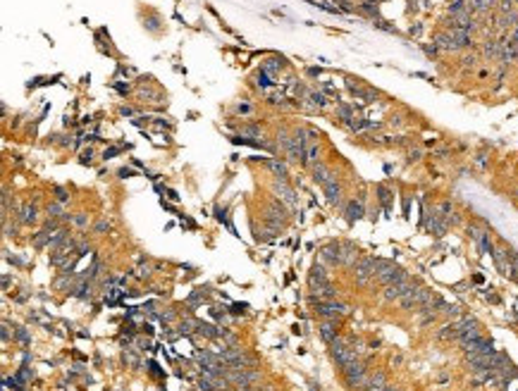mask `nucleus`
<instances>
[{
  "label": "nucleus",
  "mask_w": 518,
  "mask_h": 391,
  "mask_svg": "<svg viewBox=\"0 0 518 391\" xmlns=\"http://www.w3.org/2000/svg\"><path fill=\"white\" fill-rule=\"evenodd\" d=\"M342 375H344L346 384H349L351 389H361L363 382L368 379V370H365V363L358 358V360H353V363H349L346 368H342Z\"/></svg>",
  "instance_id": "obj_1"
},
{
  "label": "nucleus",
  "mask_w": 518,
  "mask_h": 391,
  "mask_svg": "<svg viewBox=\"0 0 518 391\" xmlns=\"http://www.w3.org/2000/svg\"><path fill=\"white\" fill-rule=\"evenodd\" d=\"M330 353H332V358H334V363H337L339 368H346L349 363L358 360L356 351L349 346V339H342V337H339L337 341H332V344H330Z\"/></svg>",
  "instance_id": "obj_2"
},
{
  "label": "nucleus",
  "mask_w": 518,
  "mask_h": 391,
  "mask_svg": "<svg viewBox=\"0 0 518 391\" xmlns=\"http://www.w3.org/2000/svg\"><path fill=\"white\" fill-rule=\"evenodd\" d=\"M375 263H377V258H361V260H358V263L351 267L356 282H358V284H368L370 279H375Z\"/></svg>",
  "instance_id": "obj_3"
},
{
  "label": "nucleus",
  "mask_w": 518,
  "mask_h": 391,
  "mask_svg": "<svg viewBox=\"0 0 518 391\" xmlns=\"http://www.w3.org/2000/svg\"><path fill=\"white\" fill-rule=\"evenodd\" d=\"M375 279H377L380 284H385V286H387V284H401V282H406L408 274L404 272L401 267H397V265H392V263H389V265L382 267V270L375 274Z\"/></svg>",
  "instance_id": "obj_4"
},
{
  "label": "nucleus",
  "mask_w": 518,
  "mask_h": 391,
  "mask_svg": "<svg viewBox=\"0 0 518 391\" xmlns=\"http://www.w3.org/2000/svg\"><path fill=\"white\" fill-rule=\"evenodd\" d=\"M425 227H428V232H430V234L444 236V234H447V229H449V222H447V217H444L440 210H432L430 215H428Z\"/></svg>",
  "instance_id": "obj_5"
},
{
  "label": "nucleus",
  "mask_w": 518,
  "mask_h": 391,
  "mask_svg": "<svg viewBox=\"0 0 518 391\" xmlns=\"http://www.w3.org/2000/svg\"><path fill=\"white\" fill-rule=\"evenodd\" d=\"M318 332H320V339L325 341V344L330 346L332 341H337L339 339V329H337V322H330V320H325L318 327Z\"/></svg>",
  "instance_id": "obj_6"
},
{
  "label": "nucleus",
  "mask_w": 518,
  "mask_h": 391,
  "mask_svg": "<svg viewBox=\"0 0 518 391\" xmlns=\"http://www.w3.org/2000/svg\"><path fill=\"white\" fill-rule=\"evenodd\" d=\"M322 260L327 265H342V246L339 243H330L322 248Z\"/></svg>",
  "instance_id": "obj_7"
},
{
  "label": "nucleus",
  "mask_w": 518,
  "mask_h": 391,
  "mask_svg": "<svg viewBox=\"0 0 518 391\" xmlns=\"http://www.w3.org/2000/svg\"><path fill=\"white\" fill-rule=\"evenodd\" d=\"M272 186H275V191L280 193V198H282L284 203H289L291 208H296V196H294V188L287 186V181H284V179H277Z\"/></svg>",
  "instance_id": "obj_8"
},
{
  "label": "nucleus",
  "mask_w": 518,
  "mask_h": 391,
  "mask_svg": "<svg viewBox=\"0 0 518 391\" xmlns=\"http://www.w3.org/2000/svg\"><path fill=\"white\" fill-rule=\"evenodd\" d=\"M344 215L349 222H358V219L365 215V205H363V201H349L344 208Z\"/></svg>",
  "instance_id": "obj_9"
},
{
  "label": "nucleus",
  "mask_w": 518,
  "mask_h": 391,
  "mask_svg": "<svg viewBox=\"0 0 518 391\" xmlns=\"http://www.w3.org/2000/svg\"><path fill=\"white\" fill-rule=\"evenodd\" d=\"M327 282H330V279H327L325 265L315 263V265L311 267V274H308V284H311V289H313V286H320V284H327Z\"/></svg>",
  "instance_id": "obj_10"
},
{
  "label": "nucleus",
  "mask_w": 518,
  "mask_h": 391,
  "mask_svg": "<svg viewBox=\"0 0 518 391\" xmlns=\"http://www.w3.org/2000/svg\"><path fill=\"white\" fill-rule=\"evenodd\" d=\"M322 191H325V196H327V201H330V203H334V205L339 203V196H342V184L337 181V177H332V179L322 186Z\"/></svg>",
  "instance_id": "obj_11"
},
{
  "label": "nucleus",
  "mask_w": 518,
  "mask_h": 391,
  "mask_svg": "<svg viewBox=\"0 0 518 391\" xmlns=\"http://www.w3.org/2000/svg\"><path fill=\"white\" fill-rule=\"evenodd\" d=\"M36 219H39L36 203H26L24 208H19V222L22 224H36Z\"/></svg>",
  "instance_id": "obj_12"
},
{
  "label": "nucleus",
  "mask_w": 518,
  "mask_h": 391,
  "mask_svg": "<svg viewBox=\"0 0 518 391\" xmlns=\"http://www.w3.org/2000/svg\"><path fill=\"white\" fill-rule=\"evenodd\" d=\"M311 167H313V179L318 181L320 186H325V184H327V181H330L332 177H334V174H332L330 170H327V165L315 162V165H311Z\"/></svg>",
  "instance_id": "obj_13"
},
{
  "label": "nucleus",
  "mask_w": 518,
  "mask_h": 391,
  "mask_svg": "<svg viewBox=\"0 0 518 391\" xmlns=\"http://www.w3.org/2000/svg\"><path fill=\"white\" fill-rule=\"evenodd\" d=\"M459 334H461V327H459V320H456V322H449V324H444V327L437 332V339H442V341H449V339H459Z\"/></svg>",
  "instance_id": "obj_14"
},
{
  "label": "nucleus",
  "mask_w": 518,
  "mask_h": 391,
  "mask_svg": "<svg viewBox=\"0 0 518 391\" xmlns=\"http://www.w3.org/2000/svg\"><path fill=\"white\" fill-rule=\"evenodd\" d=\"M196 332L201 334V337H205V339H210V341H218V339L222 337V329H218V327H212V324H208V322H198V327H196Z\"/></svg>",
  "instance_id": "obj_15"
},
{
  "label": "nucleus",
  "mask_w": 518,
  "mask_h": 391,
  "mask_svg": "<svg viewBox=\"0 0 518 391\" xmlns=\"http://www.w3.org/2000/svg\"><path fill=\"white\" fill-rule=\"evenodd\" d=\"M356 263H358V250L353 248L351 243H344V246H342V265L353 267Z\"/></svg>",
  "instance_id": "obj_16"
},
{
  "label": "nucleus",
  "mask_w": 518,
  "mask_h": 391,
  "mask_svg": "<svg viewBox=\"0 0 518 391\" xmlns=\"http://www.w3.org/2000/svg\"><path fill=\"white\" fill-rule=\"evenodd\" d=\"M282 67H284L282 57H270V60H265V62L260 64V72H265V74H270V77H275V74H280Z\"/></svg>",
  "instance_id": "obj_17"
},
{
  "label": "nucleus",
  "mask_w": 518,
  "mask_h": 391,
  "mask_svg": "<svg viewBox=\"0 0 518 391\" xmlns=\"http://www.w3.org/2000/svg\"><path fill=\"white\" fill-rule=\"evenodd\" d=\"M435 46L440 48V50H456V43H454V39H451V34L449 31L437 34V36H435Z\"/></svg>",
  "instance_id": "obj_18"
},
{
  "label": "nucleus",
  "mask_w": 518,
  "mask_h": 391,
  "mask_svg": "<svg viewBox=\"0 0 518 391\" xmlns=\"http://www.w3.org/2000/svg\"><path fill=\"white\" fill-rule=\"evenodd\" d=\"M377 198H380V203H382L385 212H389V203H392V191L380 184V186H377Z\"/></svg>",
  "instance_id": "obj_19"
},
{
  "label": "nucleus",
  "mask_w": 518,
  "mask_h": 391,
  "mask_svg": "<svg viewBox=\"0 0 518 391\" xmlns=\"http://www.w3.org/2000/svg\"><path fill=\"white\" fill-rule=\"evenodd\" d=\"M46 212H48V217L60 219V222H63V215H65L63 203H57V201H53V203H48V205H46Z\"/></svg>",
  "instance_id": "obj_20"
},
{
  "label": "nucleus",
  "mask_w": 518,
  "mask_h": 391,
  "mask_svg": "<svg viewBox=\"0 0 518 391\" xmlns=\"http://www.w3.org/2000/svg\"><path fill=\"white\" fill-rule=\"evenodd\" d=\"M265 165H267V170H272L280 179H287V165H284V162H277V160H265Z\"/></svg>",
  "instance_id": "obj_21"
},
{
  "label": "nucleus",
  "mask_w": 518,
  "mask_h": 391,
  "mask_svg": "<svg viewBox=\"0 0 518 391\" xmlns=\"http://www.w3.org/2000/svg\"><path fill=\"white\" fill-rule=\"evenodd\" d=\"M256 84H258L260 88H272L275 86V81H272V77H270V74H265V72H258V77H256Z\"/></svg>",
  "instance_id": "obj_22"
},
{
  "label": "nucleus",
  "mask_w": 518,
  "mask_h": 391,
  "mask_svg": "<svg viewBox=\"0 0 518 391\" xmlns=\"http://www.w3.org/2000/svg\"><path fill=\"white\" fill-rule=\"evenodd\" d=\"M196 327H198V322L187 317V320H181V324H179V334H194Z\"/></svg>",
  "instance_id": "obj_23"
},
{
  "label": "nucleus",
  "mask_w": 518,
  "mask_h": 391,
  "mask_svg": "<svg viewBox=\"0 0 518 391\" xmlns=\"http://www.w3.org/2000/svg\"><path fill=\"white\" fill-rule=\"evenodd\" d=\"M308 98H311V101H313V105H318V108H327V95H325V93L311 91V93H308Z\"/></svg>",
  "instance_id": "obj_24"
},
{
  "label": "nucleus",
  "mask_w": 518,
  "mask_h": 391,
  "mask_svg": "<svg viewBox=\"0 0 518 391\" xmlns=\"http://www.w3.org/2000/svg\"><path fill=\"white\" fill-rule=\"evenodd\" d=\"M337 112H339V117L344 119V124H349V122H351V119H353V110L349 108V105H339V108H337Z\"/></svg>",
  "instance_id": "obj_25"
},
{
  "label": "nucleus",
  "mask_w": 518,
  "mask_h": 391,
  "mask_svg": "<svg viewBox=\"0 0 518 391\" xmlns=\"http://www.w3.org/2000/svg\"><path fill=\"white\" fill-rule=\"evenodd\" d=\"M53 193H55L57 203H67V201H70V191H67V188H63V186H55V188H53Z\"/></svg>",
  "instance_id": "obj_26"
},
{
  "label": "nucleus",
  "mask_w": 518,
  "mask_h": 391,
  "mask_svg": "<svg viewBox=\"0 0 518 391\" xmlns=\"http://www.w3.org/2000/svg\"><path fill=\"white\" fill-rule=\"evenodd\" d=\"M94 232L96 234H105V232H110V219H98V222H96L94 224Z\"/></svg>",
  "instance_id": "obj_27"
},
{
  "label": "nucleus",
  "mask_w": 518,
  "mask_h": 391,
  "mask_svg": "<svg viewBox=\"0 0 518 391\" xmlns=\"http://www.w3.org/2000/svg\"><path fill=\"white\" fill-rule=\"evenodd\" d=\"M122 148L125 146H110V148L103 150V160H110V157H117L119 153H122Z\"/></svg>",
  "instance_id": "obj_28"
},
{
  "label": "nucleus",
  "mask_w": 518,
  "mask_h": 391,
  "mask_svg": "<svg viewBox=\"0 0 518 391\" xmlns=\"http://www.w3.org/2000/svg\"><path fill=\"white\" fill-rule=\"evenodd\" d=\"M478 246H480V250H482V253H490V255H492V250H495V246H492V241H490V236H487V234L478 241Z\"/></svg>",
  "instance_id": "obj_29"
},
{
  "label": "nucleus",
  "mask_w": 518,
  "mask_h": 391,
  "mask_svg": "<svg viewBox=\"0 0 518 391\" xmlns=\"http://www.w3.org/2000/svg\"><path fill=\"white\" fill-rule=\"evenodd\" d=\"M442 313L449 315V317H461V308H459V305H449V303H444V308H442Z\"/></svg>",
  "instance_id": "obj_30"
},
{
  "label": "nucleus",
  "mask_w": 518,
  "mask_h": 391,
  "mask_svg": "<svg viewBox=\"0 0 518 391\" xmlns=\"http://www.w3.org/2000/svg\"><path fill=\"white\" fill-rule=\"evenodd\" d=\"M72 222H74L79 229H84V227H88V215H86V212H77Z\"/></svg>",
  "instance_id": "obj_31"
},
{
  "label": "nucleus",
  "mask_w": 518,
  "mask_h": 391,
  "mask_svg": "<svg viewBox=\"0 0 518 391\" xmlns=\"http://www.w3.org/2000/svg\"><path fill=\"white\" fill-rule=\"evenodd\" d=\"M361 10L363 12H368L370 17H377V3H373V0H365L361 5Z\"/></svg>",
  "instance_id": "obj_32"
},
{
  "label": "nucleus",
  "mask_w": 518,
  "mask_h": 391,
  "mask_svg": "<svg viewBox=\"0 0 518 391\" xmlns=\"http://www.w3.org/2000/svg\"><path fill=\"white\" fill-rule=\"evenodd\" d=\"M241 136H251V139H260L258 126H241Z\"/></svg>",
  "instance_id": "obj_33"
},
{
  "label": "nucleus",
  "mask_w": 518,
  "mask_h": 391,
  "mask_svg": "<svg viewBox=\"0 0 518 391\" xmlns=\"http://www.w3.org/2000/svg\"><path fill=\"white\" fill-rule=\"evenodd\" d=\"M468 236H471L473 241H480V239L485 236V232H482L480 227H475V224H471V227H468Z\"/></svg>",
  "instance_id": "obj_34"
},
{
  "label": "nucleus",
  "mask_w": 518,
  "mask_h": 391,
  "mask_svg": "<svg viewBox=\"0 0 518 391\" xmlns=\"http://www.w3.org/2000/svg\"><path fill=\"white\" fill-rule=\"evenodd\" d=\"M468 5H471L473 10H478V12H482V10H487L490 0H468Z\"/></svg>",
  "instance_id": "obj_35"
},
{
  "label": "nucleus",
  "mask_w": 518,
  "mask_h": 391,
  "mask_svg": "<svg viewBox=\"0 0 518 391\" xmlns=\"http://www.w3.org/2000/svg\"><path fill=\"white\" fill-rule=\"evenodd\" d=\"M79 162H81V165H91V162H94V148L84 150V153H81V157H79Z\"/></svg>",
  "instance_id": "obj_36"
},
{
  "label": "nucleus",
  "mask_w": 518,
  "mask_h": 391,
  "mask_svg": "<svg viewBox=\"0 0 518 391\" xmlns=\"http://www.w3.org/2000/svg\"><path fill=\"white\" fill-rule=\"evenodd\" d=\"M15 341H22V344H29V341H32V339H29V334H26V329H17L15 332Z\"/></svg>",
  "instance_id": "obj_37"
},
{
  "label": "nucleus",
  "mask_w": 518,
  "mask_h": 391,
  "mask_svg": "<svg viewBox=\"0 0 518 391\" xmlns=\"http://www.w3.org/2000/svg\"><path fill=\"white\" fill-rule=\"evenodd\" d=\"M117 177L119 179H129V177H136V172H134L132 167H122V170L117 172Z\"/></svg>",
  "instance_id": "obj_38"
},
{
  "label": "nucleus",
  "mask_w": 518,
  "mask_h": 391,
  "mask_svg": "<svg viewBox=\"0 0 518 391\" xmlns=\"http://www.w3.org/2000/svg\"><path fill=\"white\" fill-rule=\"evenodd\" d=\"M236 112H239V115H251V105H249V103H239V105H236Z\"/></svg>",
  "instance_id": "obj_39"
},
{
  "label": "nucleus",
  "mask_w": 518,
  "mask_h": 391,
  "mask_svg": "<svg viewBox=\"0 0 518 391\" xmlns=\"http://www.w3.org/2000/svg\"><path fill=\"white\" fill-rule=\"evenodd\" d=\"M420 155H423L420 150H411V153H408V160H411V162H416V160H420Z\"/></svg>",
  "instance_id": "obj_40"
},
{
  "label": "nucleus",
  "mask_w": 518,
  "mask_h": 391,
  "mask_svg": "<svg viewBox=\"0 0 518 391\" xmlns=\"http://www.w3.org/2000/svg\"><path fill=\"white\" fill-rule=\"evenodd\" d=\"M225 212H227L225 208H218V210H215V217L220 219V222H225V219H227V217H225Z\"/></svg>",
  "instance_id": "obj_41"
},
{
  "label": "nucleus",
  "mask_w": 518,
  "mask_h": 391,
  "mask_svg": "<svg viewBox=\"0 0 518 391\" xmlns=\"http://www.w3.org/2000/svg\"><path fill=\"white\" fill-rule=\"evenodd\" d=\"M3 341H10V327L3 324Z\"/></svg>",
  "instance_id": "obj_42"
},
{
  "label": "nucleus",
  "mask_w": 518,
  "mask_h": 391,
  "mask_svg": "<svg viewBox=\"0 0 518 391\" xmlns=\"http://www.w3.org/2000/svg\"><path fill=\"white\" fill-rule=\"evenodd\" d=\"M112 86L117 88L119 93H127V91H129V86H127V84H112Z\"/></svg>",
  "instance_id": "obj_43"
},
{
  "label": "nucleus",
  "mask_w": 518,
  "mask_h": 391,
  "mask_svg": "<svg viewBox=\"0 0 518 391\" xmlns=\"http://www.w3.org/2000/svg\"><path fill=\"white\" fill-rule=\"evenodd\" d=\"M119 112H122L125 117H132V115H134V108H127V105H125V108L119 110Z\"/></svg>",
  "instance_id": "obj_44"
},
{
  "label": "nucleus",
  "mask_w": 518,
  "mask_h": 391,
  "mask_svg": "<svg viewBox=\"0 0 518 391\" xmlns=\"http://www.w3.org/2000/svg\"><path fill=\"white\" fill-rule=\"evenodd\" d=\"M167 198H170V201H174V203H177V201H179V196H177V191H172V188H170V191H167Z\"/></svg>",
  "instance_id": "obj_45"
},
{
  "label": "nucleus",
  "mask_w": 518,
  "mask_h": 391,
  "mask_svg": "<svg viewBox=\"0 0 518 391\" xmlns=\"http://www.w3.org/2000/svg\"><path fill=\"white\" fill-rule=\"evenodd\" d=\"M243 310H246V305H239V303H236V305H232V313H236V315H239V313H243Z\"/></svg>",
  "instance_id": "obj_46"
},
{
  "label": "nucleus",
  "mask_w": 518,
  "mask_h": 391,
  "mask_svg": "<svg viewBox=\"0 0 518 391\" xmlns=\"http://www.w3.org/2000/svg\"><path fill=\"white\" fill-rule=\"evenodd\" d=\"M308 74H311V77H320V67H311Z\"/></svg>",
  "instance_id": "obj_47"
},
{
  "label": "nucleus",
  "mask_w": 518,
  "mask_h": 391,
  "mask_svg": "<svg viewBox=\"0 0 518 391\" xmlns=\"http://www.w3.org/2000/svg\"><path fill=\"white\" fill-rule=\"evenodd\" d=\"M382 391H399V389H397V386H389V384H387V386H385Z\"/></svg>",
  "instance_id": "obj_48"
},
{
  "label": "nucleus",
  "mask_w": 518,
  "mask_h": 391,
  "mask_svg": "<svg viewBox=\"0 0 518 391\" xmlns=\"http://www.w3.org/2000/svg\"><path fill=\"white\" fill-rule=\"evenodd\" d=\"M373 3H380V0H373Z\"/></svg>",
  "instance_id": "obj_49"
},
{
  "label": "nucleus",
  "mask_w": 518,
  "mask_h": 391,
  "mask_svg": "<svg viewBox=\"0 0 518 391\" xmlns=\"http://www.w3.org/2000/svg\"><path fill=\"white\" fill-rule=\"evenodd\" d=\"M516 196H518V191H516Z\"/></svg>",
  "instance_id": "obj_50"
}]
</instances>
